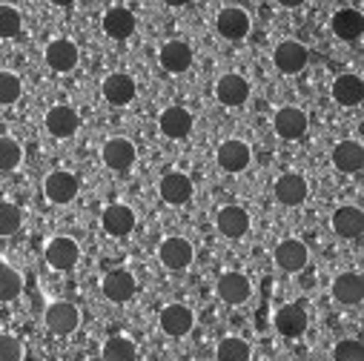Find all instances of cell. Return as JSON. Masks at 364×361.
<instances>
[{
    "instance_id": "cell-1",
    "label": "cell",
    "mask_w": 364,
    "mask_h": 361,
    "mask_svg": "<svg viewBox=\"0 0 364 361\" xmlns=\"http://www.w3.org/2000/svg\"><path fill=\"white\" fill-rule=\"evenodd\" d=\"M193 258H196L193 244H190L187 238H181V235H169V238H164L161 247H158V261H161L166 269H172V273H181V269H187V266L193 264Z\"/></svg>"
},
{
    "instance_id": "cell-2",
    "label": "cell",
    "mask_w": 364,
    "mask_h": 361,
    "mask_svg": "<svg viewBox=\"0 0 364 361\" xmlns=\"http://www.w3.org/2000/svg\"><path fill=\"white\" fill-rule=\"evenodd\" d=\"M43 324L55 335H72L80 327V310L72 301H52L43 313Z\"/></svg>"
},
{
    "instance_id": "cell-3",
    "label": "cell",
    "mask_w": 364,
    "mask_h": 361,
    "mask_svg": "<svg viewBox=\"0 0 364 361\" xmlns=\"http://www.w3.org/2000/svg\"><path fill=\"white\" fill-rule=\"evenodd\" d=\"M215 296L230 304V307H241L250 301L252 296V284L244 273H235V269H230V273H221L218 281H215Z\"/></svg>"
},
{
    "instance_id": "cell-4",
    "label": "cell",
    "mask_w": 364,
    "mask_h": 361,
    "mask_svg": "<svg viewBox=\"0 0 364 361\" xmlns=\"http://www.w3.org/2000/svg\"><path fill=\"white\" fill-rule=\"evenodd\" d=\"M46 264L52 269H58V273H66V269H72L77 261H80V244L69 235H55L49 244H46Z\"/></svg>"
},
{
    "instance_id": "cell-5",
    "label": "cell",
    "mask_w": 364,
    "mask_h": 361,
    "mask_svg": "<svg viewBox=\"0 0 364 361\" xmlns=\"http://www.w3.org/2000/svg\"><path fill=\"white\" fill-rule=\"evenodd\" d=\"M135 158H138V149H135V144L129 141V138H109L104 146H101V161H104V166L107 169H112V172H127V169H132V163H135Z\"/></svg>"
},
{
    "instance_id": "cell-6",
    "label": "cell",
    "mask_w": 364,
    "mask_h": 361,
    "mask_svg": "<svg viewBox=\"0 0 364 361\" xmlns=\"http://www.w3.org/2000/svg\"><path fill=\"white\" fill-rule=\"evenodd\" d=\"M250 26H252V21H250L247 9H241V6H224L215 15V29L224 41H244L250 35Z\"/></svg>"
},
{
    "instance_id": "cell-7",
    "label": "cell",
    "mask_w": 364,
    "mask_h": 361,
    "mask_svg": "<svg viewBox=\"0 0 364 361\" xmlns=\"http://www.w3.org/2000/svg\"><path fill=\"white\" fill-rule=\"evenodd\" d=\"M215 98H218V104L221 107H244L247 104V98H250V83H247V77H241V75H235V72H227V75H221L218 80H215Z\"/></svg>"
},
{
    "instance_id": "cell-8",
    "label": "cell",
    "mask_w": 364,
    "mask_h": 361,
    "mask_svg": "<svg viewBox=\"0 0 364 361\" xmlns=\"http://www.w3.org/2000/svg\"><path fill=\"white\" fill-rule=\"evenodd\" d=\"M215 161H218V166L224 169V172H244L247 166H250V161H252V149H250V144L247 141H238V138H230V141H224L218 149H215Z\"/></svg>"
},
{
    "instance_id": "cell-9",
    "label": "cell",
    "mask_w": 364,
    "mask_h": 361,
    "mask_svg": "<svg viewBox=\"0 0 364 361\" xmlns=\"http://www.w3.org/2000/svg\"><path fill=\"white\" fill-rule=\"evenodd\" d=\"M158 324L166 335L172 338H181V335H187L193 327H196V313L187 307V304H166L158 316Z\"/></svg>"
},
{
    "instance_id": "cell-10",
    "label": "cell",
    "mask_w": 364,
    "mask_h": 361,
    "mask_svg": "<svg viewBox=\"0 0 364 361\" xmlns=\"http://www.w3.org/2000/svg\"><path fill=\"white\" fill-rule=\"evenodd\" d=\"M101 92H104V98H107L112 107H127V104L135 101L138 86H135L132 75H127V72H112V75L104 77Z\"/></svg>"
},
{
    "instance_id": "cell-11",
    "label": "cell",
    "mask_w": 364,
    "mask_h": 361,
    "mask_svg": "<svg viewBox=\"0 0 364 361\" xmlns=\"http://www.w3.org/2000/svg\"><path fill=\"white\" fill-rule=\"evenodd\" d=\"M158 195H161L166 204H172V207L187 204V201L193 198V180H190V175L178 172V169L166 172V175L161 178V184H158Z\"/></svg>"
},
{
    "instance_id": "cell-12",
    "label": "cell",
    "mask_w": 364,
    "mask_h": 361,
    "mask_svg": "<svg viewBox=\"0 0 364 361\" xmlns=\"http://www.w3.org/2000/svg\"><path fill=\"white\" fill-rule=\"evenodd\" d=\"M272 63L282 75H299L307 66V46L299 41H282L272 52Z\"/></svg>"
},
{
    "instance_id": "cell-13",
    "label": "cell",
    "mask_w": 364,
    "mask_h": 361,
    "mask_svg": "<svg viewBox=\"0 0 364 361\" xmlns=\"http://www.w3.org/2000/svg\"><path fill=\"white\" fill-rule=\"evenodd\" d=\"M215 227H218V232H221L224 238L238 241V238H244V235L250 232V212H247L244 207L227 204V207L218 210V215H215Z\"/></svg>"
},
{
    "instance_id": "cell-14",
    "label": "cell",
    "mask_w": 364,
    "mask_h": 361,
    "mask_svg": "<svg viewBox=\"0 0 364 361\" xmlns=\"http://www.w3.org/2000/svg\"><path fill=\"white\" fill-rule=\"evenodd\" d=\"M307 195H310V187H307V178L304 175H299V172L279 175V180H276V198H279V204H284V207H301L307 201Z\"/></svg>"
},
{
    "instance_id": "cell-15",
    "label": "cell",
    "mask_w": 364,
    "mask_h": 361,
    "mask_svg": "<svg viewBox=\"0 0 364 361\" xmlns=\"http://www.w3.org/2000/svg\"><path fill=\"white\" fill-rule=\"evenodd\" d=\"M272 126H276L279 138H284V141H299V138H304L310 121H307V112H304V109H299V107H282V109L276 112V118H272Z\"/></svg>"
},
{
    "instance_id": "cell-16",
    "label": "cell",
    "mask_w": 364,
    "mask_h": 361,
    "mask_svg": "<svg viewBox=\"0 0 364 361\" xmlns=\"http://www.w3.org/2000/svg\"><path fill=\"white\" fill-rule=\"evenodd\" d=\"M77 187H80L77 178L72 172H66V169H55L43 180V193H46V198L52 204H69L77 195Z\"/></svg>"
},
{
    "instance_id": "cell-17",
    "label": "cell",
    "mask_w": 364,
    "mask_h": 361,
    "mask_svg": "<svg viewBox=\"0 0 364 361\" xmlns=\"http://www.w3.org/2000/svg\"><path fill=\"white\" fill-rule=\"evenodd\" d=\"M43 60H46V66H49L52 72L66 75V72H72V69L77 66V46H75L69 38H55V41H49V46H46Z\"/></svg>"
},
{
    "instance_id": "cell-18",
    "label": "cell",
    "mask_w": 364,
    "mask_h": 361,
    "mask_svg": "<svg viewBox=\"0 0 364 361\" xmlns=\"http://www.w3.org/2000/svg\"><path fill=\"white\" fill-rule=\"evenodd\" d=\"M158 129L164 138H172V141L187 138L193 132V112L184 107H166L158 118Z\"/></svg>"
},
{
    "instance_id": "cell-19",
    "label": "cell",
    "mask_w": 364,
    "mask_h": 361,
    "mask_svg": "<svg viewBox=\"0 0 364 361\" xmlns=\"http://www.w3.org/2000/svg\"><path fill=\"white\" fill-rule=\"evenodd\" d=\"M307 261H310V249L299 238H284L276 247V264H279V269H284V273H301L307 266Z\"/></svg>"
},
{
    "instance_id": "cell-20",
    "label": "cell",
    "mask_w": 364,
    "mask_h": 361,
    "mask_svg": "<svg viewBox=\"0 0 364 361\" xmlns=\"http://www.w3.org/2000/svg\"><path fill=\"white\" fill-rule=\"evenodd\" d=\"M330 293L341 307H358L364 298V281L358 273H353V269L350 273H338L330 284Z\"/></svg>"
},
{
    "instance_id": "cell-21",
    "label": "cell",
    "mask_w": 364,
    "mask_h": 361,
    "mask_svg": "<svg viewBox=\"0 0 364 361\" xmlns=\"http://www.w3.org/2000/svg\"><path fill=\"white\" fill-rule=\"evenodd\" d=\"M43 124H46V129H49V135H52V138H58V141H66V138H72V135L77 132V126H80V118H77V112H75L72 107H66V104H58V107H52V109L46 112Z\"/></svg>"
},
{
    "instance_id": "cell-22",
    "label": "cell",
    "mask_w": 364,
    "mask_h": 361,
    "mask_svg": "<svg viewBox=\"0 0 364 361\" xmlns=\"http://www.w3.org/2000/svg\"><path fill=\"white\" fill-rule=\"evenodd\" d=\"M158 60L169 75H181L193 66V46L187 41H166L158 52Z\"/></svg>"
},
{
    "instance_id": "cell-23",
    "label": "cell",
    "mask_w": 364,
    "mask_h": 361,
    "mask_svg": "<svg viewBox=\"0 0 364 361\" xmlns=\"http://www.w3.org/2000/svg\"><path fill=\"white\" fill-rule=\"evenodd\" d=\"M135 290H138V284H135L132 273H127V269H112V273H107L104 281H101V293L112 304H127L135 296Z\"/></svg>"
},
{
    "instance_id": "cell-24",
    "label": "cell",
    "mask_w": 364,
    "mask_h": 361,
    "mask_svg": "<svg viewBox=\"0 0 364 361\" xmlns=\"http://www.w3.org/2000/svg\"><path fill=\"white\" fill-rule=\"evenodd\" d=\"M101 227L112 238H127L135 230V212L127 204H109L101 215Z\"/></svg>"
},
{
    "instance_id": "cell-25",
    "label": "cell",
    "mask_w": 364,
    "mask_h": 361,
    "mask_svg": "<svg viewBox=\"0 0 364 361\" xmlns=\"http://www.w3.org/2000/svg\"><path fill=\"white\" fill-rule=\"evenodd\" d=\"M330 95H333V101H336L338 107H358L361 98H364V83H361L358 75L344 72V75H338V77L333 80Z\"/></svg>"
},
{
    "instance_id": "cell-26",
    "label": "cell",
    "mask_w": 364,
    "mask_h": 361,
    "mask_svg": "<svg viewBox=\"0 0 364 361\" xmlns=\"http://www.w3.org/2000/svg\"><path fill=\"white\" fill-rule=\"evenodd\" d=\"M330 161H333V166L338 172L353 175V172H358L364 166V149H361L358 141H338L333 146V152H330Z\"/></svg>"
},
{
    "instance_id": "cell-27",
    "label": "cell",
    "mask_w": 364,
    "mask_h": 361,
    "mask_svg": "<svg viewBox=\"0 0 364 361\" xmlns=\"http://www.w3.org/2000/svg\"><path fill=\"white\" fill-rule=\"evenodd\" d=\"M101 26H104L107 38H112V41H127V38L135 35V15H132L129 9H124V6H112V9H107Z\"/></svg>"
},
{
    "instance_id": "cell-28",
    "label": "cell",
    "mask_w": 364,
    "mask_h": 361,
    "mask_svg": "<svg viewBox=\"0 0 364 361\" xmlns=\"http://www.w3.org/2000/svg\"><path fill=\"white\" fill-rule=\"evenodd\" d=\"M330 227H333V232H336L338 238H358L361 230H364V212H361L358 207L344 204V207H338V210L333 212Z\"/></svg>"
},
{
    "instance_id": "cell-29",
    "label": "cell",
    "mask_w": 364,
    "mask_h": 361,
    "mask_svg": "<svg viewBox=\"0 0 364 361\" xmlns=\"http://www.w3.org/2000/svg\"><path fill=\"white\" fill-rule=\"evenodd\" d=\"M307 324H310V318H307V310L301 304H284L276 313V330L287 338H299L307 330Z\"/></svg>"
},
{
    "instance_id": "cell-30",
    "label": "cell",
    "mask_w": 364,
    "mask_h": 361,
    "mask_svg": "<svg viewBox=\"0 0 364 361\" xmlns=\"http://www.w3.org/2000/svg\"><path fill=\"white\" fill-rule=\"evenodd\" d=\"M330 29L338 41H358L361 32H364V18L358 9H338L333 18H330Z\"/></svg>"
},
{
    "instance_id": "cell-31",
    "label": "cell",
    "mask_w": 364,
    "mask_h": 361,
    "mask_svg": "<svg viewBox=\"0 0 364 361\" xmlns=\"http://www.w3.org/2000/svg\"><path fill=\"white\" fill-rule=\"evenodd\" d=\"M101 358H104V361H135V358H138V347H135V341L127 338V335H112V338L104 341Z\"/></svg>"
},
{
    "instance_id": "cell-32",
    "label": "cell",
    "mask_w": 364,
    "mask_h": 361,
    "mask_svg": "<svg viewBox=\"0 0 364 361\" xmlns=\"http://www.w3.org/2000/svg\"><path fill=\"white\" fill-rule=\"evenodd\" d=\"M250 355H252L250 344L238 335H227L215 347V361H250Z\"/></svg>"
},
{
    "instance_id": "cell-33",
    "label": "cell",
    "mask_w": 364,
    "mask_h": 361,
    "mask_svg": "<svg viewBox=\"0 0 364 361\" xmlns=\"http://www.w3.org/2000/svg\"><path fill=\"white\" fill-rule=\"evenodd\" d=\"M23 293V279L15 266H6V264H0V301L9 304L15 298H21Z\"/></svg>"
},
{
    "instance_id": "cell-34",
    "label": "cell",
    "mask_w": 364,
    "mask_h": 361,
    "mask_svg": "<svg viewBox=\"0 0 364 361\" xmlns=\"http://www.w3.org/2000/svg\"><path fill=\"white\" fill-rule=\"evenodd\" d=\"M23 95V83L15 72H6V69H0V107H12L18 104Z\"/></svg>"
},
{
    "instance_id": "cell-35",
    "label": "cell",
    "mask_w": 364,
    "mask_h": 361,
    "mask_svg": "<svg viewBox=\"0 0 364 361\" xmlns=\"http://www.w3.org/2000/svg\"><path fill=\"white\" fill-rule=\"evenodd\" d=\"M21 161H23V146L15 138L4 135L0 138V172H15Z\"/></svg>"
},
{
    "instance_id": "cell-36",
    "label": "cell",
    "mask_w": 364,
    "mask_h": 361,
    "mask_svg": "<svg viewBox=\"0 0 364 361\" xmlns=\"http://www.w3.org/2000/svg\"><path fill=\"white\" fill-rule=\"evenodd\" d=\"M23 224V212L21 207H15L12 201H0V238H9L21 230Z\"/></svg>"
},
{
    "instance_id": "cell-37",
    "label": "cell",
    "mask_w": 364,
    "mask_h": 361,
    "mask_svg": "<svg viewBox=\"0 0 364 361\" xmlns=\"http://www.w3.org/2000/svg\"><path fill=\"white\" fill-rule=\"evenodd\" d=\"M23 29V21H21V12L15 6H4L0 4V41H12L18 38Z\"/></svg>"
},
{
    "instance_id": "cell-38",
    "label": "cell",
    "mask_w": 364,
    "mask_h": 361,
    "mask_svg": "<svg viewBox=\"0 0 364 361\" xmlns=\"http://www.w3.org/2000/svg\"><path fill=\"white\" fill-rule=\"evenodd\" d=\"M333 361H364V347L358 338H341L333 347Z\"/></svg>"
},
{
    "instance_id": "cell-39",
    "label": "cell",
    "mask_w": 364,
    "mask_h": 361,
    "mask_svg": "<svg viewBox=\"0 0 364 361\" xmlns=\"http://www.w3.org/2000/svg\"><path fill=\"white\" fill-rule=\"evenodd\" d=\"M0 361H23V344L12 333H0Z\"/></svg>"
}]
</instances>
